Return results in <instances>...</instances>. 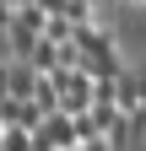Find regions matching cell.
<instances>
[{"label":"cell","instance_id":"cell-1","mask_svg":"<svg viewBox=\"0 0 146 151\" xmlns=\"http://www.w3.org/2000/svg\"><path fill=\"white\" fill-rule=\"evenodd\" d=\"M81 135H76V113H43V124L33 129V151H76Z\"/></svg>","mask_w":146,"mask_h":151},{"label":"cell","instance_id":"cell-2","mask_svg":"<svg viewBox=\"0 0 146 151\" xmlns=\"http://www.w3.org/2000/svg\"><path fill=\"white\" fill-rule=\"evenodd\" d=\"M76 151H114V146H108V140H81Z\"/></svg>","mask_w":146,"mask_h":151}]
</instances>
